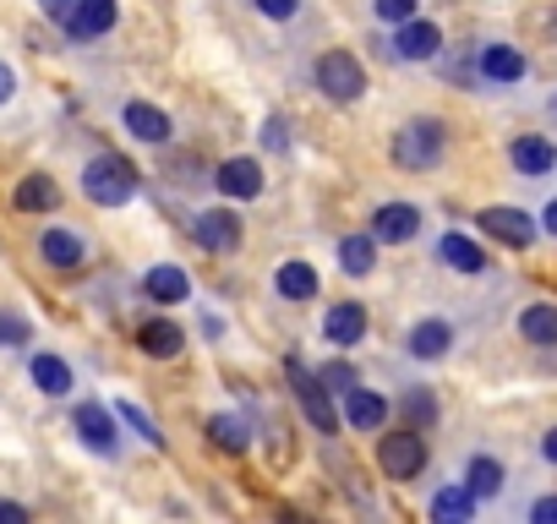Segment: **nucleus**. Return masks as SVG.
Masks as SVG:
<instances>
[{
	"label": "nucleus",
	"instance_id": "obj_1",
	"mask_svg": "<svg viewBox=\"0 0 557 524\" xmlns=\"http://www.w3.org/2000/svg\"><path fill=\"white\" fill-rule=\"evenodd\" d=\"M83 191H88L99 208H121V202H132V197H137V170H132V159H121V153H99V159H88V170H83Z\"/></svg>",
	"mask_w": 557,
	"mask_h": 524
},
{
	"label": "nucleus",
	"instance_id": "obj_2",
	"mask_svg": "<svg viewBox=\"0 0 557 524\" xmlns=\"http://www.w3.org/2000/svg\"><path fill=\"white\" fill-rule=\"evenodd\" d=\"M318 88H323L334 104H350V99L367 93V66H361L350 50H329V55L318 61Z\"/></svg>",
	"mask_w": 557,
	"mask_h": 524
},
{
	"label": "nucleus",
	"instance_id": "obj_3",
	"mask_svg": "<svg viewBox=\"0 0 557 524\" xmlns=\"http://www.w3.org/2000/svg\"><path fill=\"white\" fill-rule=\"evenodd\" d=\"M437 159H443V126L437 121H410L405 132H394V164L432 170Z\"/></svg>",
	"mask_w": 557,
	"mask_h": 524
},
{
	"label": "nucleus",
	"instance_id": "obj_4",
	"mask_svg": "<svg viewBox=\"0 0 557 524\" xmlns=\"http://www.w3.org/2000/svg\"><path fill=\"white\" fill-rule=\"evenodd\" d=\"M377 464H383L394 481H416V475L426 470V442H421L416 432H394V437H383Z\"/></svg>",
	"mask_w": 557,
	"mask_h": 524
},
{
	"label": "nucleus",
	"instance_id": "obj_5",
	"mask_svg": "<svg viewBox=\"0 0 557 524\" xmlns=\"http://www.w3.org/2000/svg\"><path fill=\"white\" fill-rule=\"evenodd\" d=\"M290 383H296V399H301L307 421H312L323 437H334V432H339V415H334V404H329L323 377H307V372H301V361H290Z\"/></svg>",
	"mask_w": 557,
	"mask_h": 524
},
{
	"label": "nucleus",
	"instance_id": "obj_6",
	"mask_svg": "<svg viewBox=\"0 0 557 524\" xmlns=\"http://www.w3.org/2000/svg\"><path fill=\"white\" fill-rule=\"evenodd\" d=\"M115 28V0H72L66 7V34L72 39H99Z\"/></svg>",
	"mask_w": 557,
	"mask_h": 524
},
{
	"label": "nucleus",
	"instance_id": "obj_7",
	"mask_svg": "<svg viewBox=\"0 0 557 524\" xmlns=\"http://www.w3.org/2000/svg\"><path fill=\"white\" fill-rule=\"evenodd\" d=\"M191 235H197L208 251H235V246H240V219H235L230 208H208V213L191 219Z\"/></svg>",
	"mask_w": 557,
	"mask_h": 524
},
{
	"label": "nucleus",
	"instance_id": "obj_8",
	"mask_svg": "<svg viewBox=\"0 0 557 524\" xmlns=\"http://www.w3.org/2000/svg\"><path fill=\"white\" fill-rule=\"evenodd\" d=\"M421 229V213L410 202H383L372 213V240H388V246H405L410 235Z\"/></svg>",
	"mask_w": 557,
	"mask_h": 524
},
{
	"label": "nucleus",
	"instance_id": "obj_9",
	"mask_svg": "<svg viewBox=\"0 0 557 524\" xmlns=\"http://www.w3.org/2000/svg\"><path fill=\"white\" fill-rule=\"evenodd\" d=\"M481 229H486L492 240L513 246V251H524V246L535 240V224H530L519 208H486V213H481Z\"/></svg>",
	"mask_w": 557,
	"mask_h": 524
},
{
	"label": "nucleus",
	"instance_id": "obj_10",
	"mask_svg": "<svg viewBox=\"0 0 557 524\" xmlns=\"http://www.w3.org/2000/svg\"><path fill=\"white\" fill-rule=\"evenodd\" d=\"M213 180H219V191L224 197H262V164L257 159H224L219 170H213Z\"/></svg>",
	"mask_w": 557,
	"mask_h": 524
},
{
	"label": "nucleus",
	"instance_id": "obj_11",
	"mask_svg": "<svg viewBox=\"0 0 557 524\" xmlns=\"http://www.w3.org/2000/svg\"><path fill=\"white\" fill-rule=\"evenodd\" d=\"M323 334H329V345H339V350L361 345V339H367V307H356V301L334 307V312L323 317Z\"/></svg>",
	"mask_w": 557,
	"mask_h": 524
},
{
	"label": "nucleus",
	"instance_id": "obj_12",
	"mask_svg": "<svg viewBox=\"0 0 557 524\" xmlns=\"http://www.w3.org/2000/svg\"><path fill=\"white\" fill-rule=\"evenodd\" d=\"M437 45H443V34H437V23H399V39H394V50L405 55V61H432L437 55Z\"/></svg>",
	"mask_w": 557,
	"mask_h": 524
},
{
	"label": "nucleus",
	"instance_id": "obj_13",
	"mask_svg": "<svg viewBox=\"0 0 557 524\" xmlns=\"http://www.w3.org/2000/svg\"><path fill=\"white\" fill-rule=\"evenodd\" d=\"M345 421H350L356 432H377V426L388 421V399H383V394H367V388H350V394H345Z\"/></svg>",
	"mask_w": 557,
	"mask_h": 524
},
{
	"label": "nucleus",
	"instance_id": "obj_14",
	"mask_svg": "<svg viewBox=\"0 0 557 524\" xmlns=\"http://www.w3.org/2000/svg\"><path fill=\"white\" fill-rule=\"evenodd\" d=\"M508 159H513V170H519V175H552L557 148H552L546 137H519V142L508 148Z\"/></svg>",
	"mask_w": 557,
	"mask_h": 524
},
{
	"label": "nucleus",
	"instance_id": "obj_15",
	"mask_svg": "<svg viewBox=\"0 0 557 524\" xmlns=\"http://www.w3.org/2000/svg\"><path fill=\"white\" fill-rule=\"evenodd\" d=\"M137 350H148L153 361H170V355H181V328L170 317H153L137 328Z\"/></svg>",
	"mask_w": 557,
	"mask_h": 524
},
{
	"label": "nucleus",
	"instance_id": "obj_16",
	"mask_svg": "<svg viewBox=\"0 0 557 524\" xmlns=\"http://www.w3.org/2000/svg\"><path fill=\"white\" fill-rule=\"evenodd\" d=\"M77 432L94 453H115V426H110V410L104 404H83L77 410Z\"/></svg>",
	"mask_w": 557,
	"mask_h": 524
},
{
	"label": "nucleus",
	"instance_id": "obj_17",
	"mask_svg": "<svg viewBox=\"0 0 557 524\" xmlns=\"http://www.w3.org/2000/svg\"><path fill=\"white\" fill-rule=\"evenodd\" d=\"M273 285H278V296H285V301H312V296H318V274H312V262H278Z\"/></svg>",
	"mask_w": 557,
	"mask_h": 524
},
{
	"label": "nucleus",
	"instance_id": "obj_18",
	"mask_svg": "<svg viewBox=\"0 0 557 524\" xmlns=\"http://www.w3.org/2000/svg\"><path fill=\"white\" fill-rule=\"evenodd\" d=\"M437 257L448 262V269H459V274H481V269H486V251H481L470 235H443V240H437Z\"/></svg>",
	"mask_w": 557,
	"mask_h": 524
},
{
	"label": "nucleus",
	"instance_id": "obj_19",
	"mask_svg": "<svg viewBox=\"0 0 557 524\" xmlns=\"http://www.w3.org/2000/svg\"><path fill=\"white\" fill-rule=\"evenodd\" d=\"M143 290H148L159 307H181V301L191 296V279H186L181 269H170V262H164V269H153V274L143 279Z\"/></svg>",
	"mask_w": 557,
	"mask_h": 524
},
{
	"label": "nucleus",
	"instance_id": "obj_20",
	"mask_svg": "<svg viewBox=\"0 0 557 524\" xmlns=\"http://www.w3.org/2000/svg\"><path fill=\"white\" fill-rule=\"evenodd\" d=\"M39 257L50 262V269H77V262H83V240L72 229H45L39 235Z\"/></svg>",
	"mask_w": 557,
	"mask_h": 524
},
{
	"label": "nucleus",
	"instance_id": "obj_21",
	"mask_svg": "<svg viewBox=\"0 0 557 524\" xmlns=\"http://www.w3.org/2000/svg\"><path fill=\"white\" fill-rule=\"evenodd\" d=\"M481 72H486L492 83H519V77H524V55H519L513 45H486V50H481Z\"/></svg>",
	"mask_w": 557,
	"mask_h": 524
},
{
	"label": "nucleus",
	"instance_id": "obj_22",
	"mask_svg": "<svg viewBox=\"0 0 557 524\" xmlns=\"http://www.w3.org/2000/svg\"><path fill=\"white\" fill-rule=\"evenodd\" d=\"M121 121H126V132L143 137V142H164V137H170V121H164V110H153V104H126Z\"/></svg>",
	"mask_w": 557,
	"mask_h": 524
},
{
	"label": "nucleus",
	"instance_id": "obj_23",
	"mask_svg": "<svg viewBox=\"0 0 557 524\" xmlns=\"http://www.w3.org/2000/svg\"><path fill=\"white\" fill-rule=\"evenodd\" d=\"M448 345H454V328H448V323H437V317H426V323H416V328H410V355H421V361H437Z\"/></svg>",
	"mask_w": 557,
	"mask_h": 524
},
{
	"label": "nucleus",
	"instance_id": "obj_24",
	"mask_svg": "<svg viewBox=\"0 0 557 524\" xmlns=\"http://www.w3.org/2000/svg\"><path fill=\"white\" fill-rule=\"evenodd\" d=\"M519 334H524L530 345H557V307H552V301H535V307H524V317H519Z\"/></svg>",
	"mask_w": 557,
	"mask_h": 524
},
{
	"label": "nucleus",
	"instance_id": "obj_25",
	"mask_svg": "<svg viewBox=\"0 0 557 524\" xmlns=\"http://www.w3.org/2000/svg\"><path fill=\"white\" fill-rule=\"evenodd\" d=\"M61 202V186L50 180V175H28L23 186H17V208L23 213H50Z\"/></svg>",
	"mask_w": 557,
	"mask_h": 524
},
{
	"label": "nucleus",
	"instance_id": "obj_26",
	"mask_svg": "<svg viewBox=\"0 0 557 524\" xmlns=\"http://www.w3.org/2000/svg\"><path fill=\"white\" fill-rule=\"evenodd\" d=\"M34 383H39L50 399H61V394H72V366H66L61 355H34Z\"/></svg>",
	"mask_w": 557,
	"mask_h": 524
},
{
	"label": "nucleus",
	"instance_id": "obj_27",
	"mask_svg": "<svg viewBox=\"0 0 557 524\" xmlns=\"http://www.w3.org/2000/svg\"><path fill=\"white\" fill-rule=\"evenodd\" d=\"M470 508H475V491H470V486H448V491H437V502H432V513L448 519V524H465Z\"/></svg>",
	"mask_w": 557,
	"mask_h": 524
},
{
	"label": "nucleus",
	"instance_id": "obj_28",
	"mask_svg": "<svg viewBox=\"0 0 557 524\" xmlns=\"http://www.w3.org/2000/svg\"><path fill=\"white\" fill-rule=\"evenodd\" d=\"M372 257H377V251H372L367 235H345V240H339V269H345V274H372Z\"/></svg>",
	"mask_w": 557,
	"mask_h": 524
},
{
	"label": "nucleus",
	"instance_id": "obj_29",
	"mask_svg": "<svg viewBox=\"0 0 557 524\" xmlns=\"http://www.w3.org/2000/svg\"><path fill=\"white\" fill-rule=\"evenodd\" d=\"M208 437H213L224 453H240V448H246V426H240L235 415H213V421H208Z\"/></svg>",
	"mask_w": 557,
	"mask_h": 524
},
{
	"label": "nucleus",
	"instance_id": "obj_30",
	"mask_svg": "<svg viewBox=\"0 0 557 524\" xmlns=\"http://www.w3.org/2000/svg\"><path fill=\"white\" fill-rule=\"evenodd\" d=\"M503 486V464L497 459H470V491L475 497H492Z\"/></svg>",
	"mask_w": 557,
	"mask_h": 524
},
{
	"label": "nucleus",
	"instance_id": "obj_31",
	"mask_svg": "<svg viewBox=\"0 0 557 524\" xmlns=\"http://www.w3.org/2000/svg\"><path fill=\"white\" fill-rule=\"evenodd\" d=\"M121 421H126V426H132V432H137V437H148V442H153V448H164V432H159V426H153V421H148V415H143V410H137V404H132V399H126V404H121Z\"/></svg>",
	"mask_w": 557,
	"mask_h": 524
},
{
	"label": "nucleus",
	"instance_id": "obj_32",
	"mask_svg": "<svg viewBox=\"0 0 557 524\" xmlns=\"http://www.w3.org/2000/svg\"><path fill=\"white\" fill-rule=\"evenodd\" d=\"M377 17L383 23H410L416 17V0H377Z\"/></svg>",
	"mask_w": 557,
	"mask_h": 524
},
{
	"label": "nucleus",
	"instance_id": "obj_33",
	"mask_svg": "<svg viewBox=\"0 0 557 524\" xmlns=\"http://www.w3.org/2000/svg\"><path fill=\"white\" fill-rule=\"evenodd\" d=\"M0 345H28V323L12 317V312H0Z\"/></svg>",
	"mask_w": 557,
	"mask_h": 524
},
{
	"label": "nucleus",
	"instance_id": "obj_34",
	"mask_svg": "<svg viewBox=\"0 0 557 524\" xmlns=\"http://www.w3.org/2000/svg\"><path fill=\"white\" fill-rule=\"evenodd\" d=\"M323 388H339V394H350V388H356V372H350L345 361H334V366H323Z\"/></svg>",
	"mask_w": 557,
	"mask_h": 524
},
{
	"label": "nucleus",
	"instance_id": "obj_35",
	"mask_svg": "<svg viewBox=\"0 0 557 524\" xmlns=\"http://www.w3.org/2000/svg\"><path fill=\"white\" fill-rule=\"evenodd\" d=\"M296 7H301V0H257V12H262V17H278V23L296 17Z\"/></svg>",
	"mask_w": 557,
	"mask_h": 524
},
{
	"label": "nucleus",
	"instance_id": "obj_36",
	"mask_svg": "<svg viewBox=\"0 0 557 524\" xmlns=\"http://www.w3.org/2000/svg\"><path fill=\"white\" fill-rule=\"evenodd\" d=\"M405 410H410V421H432V399H426L421 388H416V394L405 399Z\"/></svg>",
	"mask_w": 557,
	"mask_h": 524
},
{
	"label": "nucleus",
	"instance_id": "obj_37",
	"mask_svg": "<svg viewBox=\"0 0 557 524\" xmlns=\"http://www.w3.org/2000/svg\"><path fill=\"white\" fill-rule=\"evenodd\" d=\"M530 519H535V524H557V497H541V502L530 508Z\"/></svg>",
	"mask_w": 557,
	"mask_h": 524
},
{
	"label": "nucleus",
	"instance_id": "obj_38",
	"mask_svg": "<svg viewBox=\"0 0 557 524\" xmlns=\"http://www.w3.org/2000/svg\"><path fill=\"white\" fill-rule=\"evenodd\" d=\"M0 519H7V524H23V519H28V508H17V502H0Z\"/></svg>",
	"mask_w": 557,
	"mask_h": 524
},
{
	"label": "nucleus",
	"instance_id": "obj_39",
	"mask_svg": "<svg viewBox=\"0 0 557 524\" xmlns=\"http://www.w3.org/2000/svg\"><path fill=\"white\" fill-rule=\"evenodd\" d=\"M541 224H546V235H557V202H546V213H541Z\"/></svg>",
	"mask_w": 557,
	"mask_h": 524
},
{
	"label": "nucleus",
	"instance_id": "obj_40",
	"mask_svg": "<svg viewBox=\"0 0 557 524\" xmlns=\"http://www.w3.org/2000/svg\"><path fill=\"white\" fill-rule=\"evenodd\" d=\"M7 99H12V72L0 66V104H7Z\"/></svg>",
	"mask_w": 557,
	"mask_h": 524
},
{
	"label": "nucleus",
	"instance_id": "obj_41",
	"mask_svg": "<svg viewBox=\"0 0 557 524\" xmlns=\"http://www.w3.org/2000/svg\"><path fill=\"white\" fill-rule=\"evenodd\" d=\"M541 453H546V459L557 464V432H546V442H541Z\"/></svg>",
	"mask_w": 557,
	"mask_h": 524
}]
</instances>
